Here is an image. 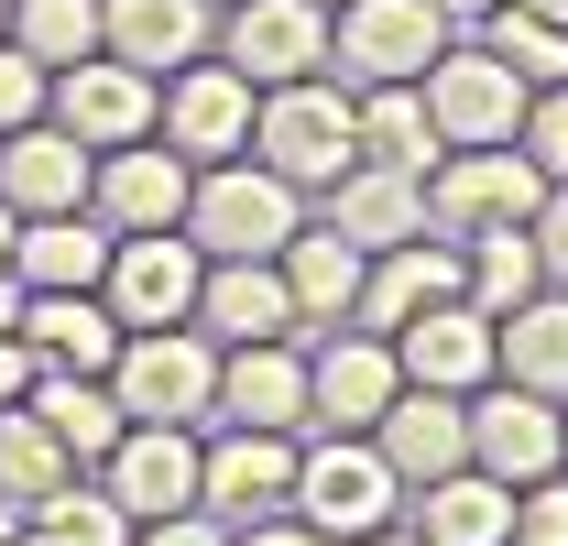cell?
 Segmentation results:
<instances>
[{"instance_id":"cell-1","label":"cell","mask_w":568,"mask_h":546,"mask_svg":"<svg viewBox=\"0 0 568 546\" xmlns=\"http://www.w3.org/2000/svg\"><path fill=\"white\" fill-rule=\"evenodd\" d=\"M295 230H306V186H284L274 164H252V153L197 164V186H186V241H197L209 263H274Z\"/></svg>"},{"instance_id":"cell-2","label":"cell","mask_w":568,"mask_h":546,"mask_svg":"<svg viewBox=\"0 0 568 546\" xmlns=\"http://www.w3.org/2000/svg\"><path fill=\"white\" fill-rule=\"evenodd\" d=\"M252 164H274L284 186H339L361 164V132H351V88L317 67V77H284L263 88L252 110Z\"/></svg>"},{"instance_id":"cell-3","label":"cell","mask_w":568,"mask_h":546,"mask_svg":"<svg viewBox=\"0 0 568 546\" xmlns=\"http://www.w3.org/2000/svg\"><path fill=\"white\" fill-rule=\"evenodd\" d=\"M284 514H306L317 536H339V546H361V536H383L394 514H405V481H394V459L372 448V437H306L295 448V503Z\"/></svg>"},{"instance_id":"cell-4","label":"cell","mask_w":568,"mask_h":546,"mask_svg":"<svg viewBox=\"0 0 568 546\" xmlns=\"http://www.w3.org/2000/svg\"><path fill=\"white\" fill-rule=\"evenodd\" d=\"M110 394L132 426H209L219 405V340L209 328H121Z\"/></svg>"},{"instance_id":"cell-5","label":"cell","mask_w":568,"mask_h":546,"mask_svg":"<svg viewBox=\"0 0 568 546\" xmlns=\"http://www.w3.org/2000/svg\"><path fill=\"white\" fill-rule=\"evenodd\" d=\"M536 198H547V175H536L514 142H470V153H437V164H426V230H448V241L525 230Z\"/></svg>"},{"instance_id":"cell-6","label":"cell","mask_w":568,"mask_h":546,"mask_svg":"<svg viewBox=\"0 0 568 546\" xmlns=\"http://www.w3.org/2000/svg\"><path fill=\"white\" fill-rule=\"evenodd\" d=\"M394 394H405L394 340H372V328H317V350H306V437H317V426H328V437H372Z\"/></svg>"},{"instance_id":"cell-7","label":"cell","mask_w":568,"mask_h":546,"mask_svg":"<svg viewBox=\"0 0 568 546\" xmlns=\"http://www.w3.org/2000/svg\"><path fill=\"white\" fill-rule=\"evenodd\" d=\"M416 88H426V121H437L448 153H470V142H514V132H525V99H536L493 44H448Z\"/></svg>"},{"instance_id":"cell-8","label":"cell","mask_w":568,"mask_h":546,"mask_svg":"<svg viewBox=\"0 0 568 546\" xmlns=\"http://www.w3.org/2000/svg\"><path fill=\"white\" fill-rule=\"evenodd\" d=\"M470 471H493L503 492L568 471V405H547V394H525V383L493 372V383L470 394Z\"/></svg>"},{"instance_id":"cell-9","label":"cell","mask_w":568,"mask_h":546,"mask_svg":"<svg viewBox=\"0 0 568 546\" xmlns=\"http://www.w3.org/2000/svg\"><path fill=\"white\" fill-rule=\"evenodd\" d=\"M448 55V22L426 0H339L328 11V67L351 88H383V77H426Z\"/></svg>"},{"instance_id":"cell-10","label":"cell","mask_w":568,"mask_h":546,"mask_svg":"<svg viewBox=\"0 0 568 546\" xmlns=\"http://www.w3.org/2000/svg\"><path fill=\"white\" fill-rule=\"evenodd\" d=\"M252 110H263V88L230 67V55H197V67L164 77V121H153V142H175L186 164H230V153H252Z\"/></svg>"},{"instance_id":"cell-11","label":"cell","mask_w":568,"mask_h":546,"mask_svg":"<svg viewBox=\"0 0 568 546\" xmlns=\"http://www.w3.org/2000/svg\"><path fill=\"white\" fill-rule=\"evenodd\" d=\"M197 273H209V252L186 230H132V241H110L99 295H110L121 328H186L197 317Z\"/></svg>"},{"instance_id":"cell-12","label":"cell","mask_w":568,"mask_h":546,"mask_svg":"<svg viewBox=\"0 0 568 546\" xmlns=\"http://www.w3.org/2000/svg\"><path fill=\"white\" fill-rule=\"evenodd\" d=\"M295 448L306 437H274V426H219L209 448H197V514L219 525H263L295 503Z\"/></svg>"},{"instance_id":"cell-13","label":"cell","mask_w":568,"mask_h":546,"mask_svg":"<svg viewBox=\"0 0 568 546\" xmlns=\"http://www.w3.org/2000/svg\"><path fill=\"white\" fill-rule=\"evenodd\" d=\"M186 186H197V164H186L175 142H121V153L88 164V219H99L110 241H132V230H186Z\"/></svg>"},{"instance_id":"cell-14","label":"cell","mask_w":568,"mask_h":546,"mask_svg":"<svg viewBox=\"0 0 568 546\" xmlns=\"http://www.w3.org/2000/svg\"><path fill=\"white\" fill-rule=\"evenodd\" d=\"M44 121H67L88 153H121V142H153L164 121V77L121 67V55H88V67H55V99H44Z\"/></svg>"},{"instance_id":"cell-15","label":"cell","mask_w":568,"mask_h":546,"mask_svg":"<svg viewBox=\"0 0 568 546\" xmlns=\"http://www.w3.org/2000/svg\"><path fill=\"white\" fill-rule=\"evenodd\" d=\"M197 426H121V448L99 459V492L132 514V525H153V514H197Z\"/></svg>"},{"instance_id":"cell-16","label":"cell","mask_w":568,"mask_h":546,"mask_svg":"<svg viewBox=\"0 0 568 546\" xmlns=\"http://www.w3.org/2000/svg\"><path fill=\"white\" fill-rule=\"evenodd\" d=\"M219 55L252 88L317 77L328 67V0H241V11H219Z\"/></svg>"},{"instance_id":"cell-17","label":"cell","mask_w":568,"mask_h":546,"mask_svg":"<svg viewBox=\"0 0 568 546\" xmlns=\"http://www.w3.org/2000/svg\"><path fill=\"white\" fill-rule=\"evenodd\" d=\"M394 361H405V383H426V394H481L503 372V328L470 295H448V306H426V317L394 328Z\"/></svg>"},{"instance_id":"cell-18","label":"cell","mask_w":568,"mask_h":546,"mask_svg":"<svg viewBox=\"0 0 568 546\" xmlns=\"http://www.w3.org/2000/svg\"><path fill=\"white\" fill-rule=\"evenodd\" d=\"M209 426H274V437H306V340H241V350H219Z\"/></svg>"},{"instance_id":"cell-19","label":"cell","mask_w":568,"mask_h":546,"mask_svg":"<svg viewBox=\"0 0 568 546\" xmlns=\"http://www.w3.org/2000/svg\"><path fill=\"white\" fill-rule=\"evenodd\" d=\"M448 295H470V273H459V252L448 241H394V252H372L361 263V306H351V328H372V340H394L405 317H426V306H448Z\"/></svg>"},{"instance_id":"cell-20","label":"cell","mask_w":568,"mask_h":546,"mask_svg":"<svg viewBox=\"0 0 568 546\" xmlns=\"http://www.w3.org/2000/svg\"><path fill=\"white\" fill-rule=\"evenodd\" d=\"M88 142L67 121H22V132H0V208L11 219H55V208H88Z\"/></svg>"},{"instance_id":"cell-21","label":"cell","mask_w":568,"mask_h":546,"mask_svg":"<svg viewBox=\"0 0 568 546\" xmlns=\"http://www.w3.org/2000/svg\"><path fill=\"white\" fill-rule=\"evenodd\" d=\"M372 448L394 459L405 492L437 481V471H459V459H470V394H426V383H405V394L383 405V426H372Z\"/></svg>"},{"instance_id":"cell-22","label":"cell","mask_w":568,"mask_h":546,"mask_svg":"<svg viewBox=\"0 0 568 546\" xmlns=\"http://www.w3.org/2000/svg\"><path fill=\"white\" fill-rule=\"evenodd\" d=\"M99 33H110V55L142 77H175V67H197L219 44V11L209 0H99Z\"/></svg>"},{"instance_id":"cell-23","label":"cell","mask_w":568,"mask_h":546,"mask_svg":"<svg viewBox=\"0 0 568 546\" xmlns=\"http://www.w3.org/2000/svg\"><path fill=\"white\" fill-rule=\"evenodd\" d=\"M186 328H209L219 350H241V340H306L274 263H209V273H197V317H186Z\"/></svg>"},{"instance_id":"cell-24","label":"cell","mask_w":568,"mask_h":546,"mask_svg":"<svg viewBox=\"0 0 568 546\" xmlns=\"http://www.w3.org/2000/svg\"><path fill=\"white\" fill-rule=\"evenodd\" d=\"M11 273H22V295H99V273H110V230H99L88 208L22 219V230H11Z\"/></svg>"},{"instance_id":"cell-25","label":"cell","mask_w":568,"mask_h":546,"mask_svg":"<svg viewBox=\"0 0 568 546\" xmlns=\"http://www.w3.org/2000/svg\"><path fill=\"white\" fill-rule=\"evenodd\" d=\"M405 503H416L405 525H416L426 546H514V492H503L493 471H470V459L437 471V481H416Z\"/></svg>"},{"instance_id":"cell-26","label":"cell","mask_w":568,"mask_h":546,"mask_svg":"<svg viewBox=\"0 0 568 546\" xmlns=\"http://www.w3.org/2000/svg\"><path fill=\"white\" fill-rule=\"evenodd\" d=\"M361 241H339V230H295L274 252V273H284V295H295V328L317 340V328H351V306H361Z\"/></svg>"},{"instance_id":"cell-27","label":"cell","mask_w":568,"mask_h":546,"mask_svg":"<svg viewBox=\"0 0 568 546\" xmlns=\"http://www.w3.org/2000/svg\"><path fill=\"white\" fill-rule=\"evenodd\" d=\"M22 350H33L44 372H88V383H110V361H121V317H110V295H22Z\"/></svg>"},{"instance_id":"cell-28","label":"cell","mask_w":568,"mask_h":546,"mask_svg":"<svg viewBox=\"0 0 568 546\" xmlns=\"http://www.w3.org/2000/svg\"><path fill=\"white\" fill-rule=\"evenodd\" d=\"M328 230H339V241H361V252H394V241H416V230H426V175L351 164V175L328 186Z\"/></svg>"},{"instance_id":"cell-29","label":"cell","mask_w":568,"mask_h":546,"mask_svg":"<svg viewBox=\"0 0 568 546\" xmlns=\"http://www.w3.org/2000/svg\"><path fill=\"white\" fill-rule=\"evenodd\" d=\"M351 132H361V164H394V175H426L448 142L426 121V88L416 77H383V88H351Z\"/></svg>"},{"instance_id":"cell-30","label":"cell","mask_w":568,"mask_h":546,"mask_svg":"<svg viewBox=\"0 0 568 546\" xmlns=\"http://www.w3.org/2000/svg\"><path fill=\"white\" fill-rule=\"evenodd\" d=\"M22 405L55 426V448H67L77 471H99V459L121 448V426H132L121 394H110V383H88V372H33V394H22Z\"/></svg>"},{"instance_id":"cell-31","label":"cell","mask_w":568,"mask_h":546,"mask_svg":"<svg viewBox=\"0 0 568 546\" xmlns=\"http://www.w3.org/2000/svg\"><path fill=\"white\" fill-rule=\"evenodd\" d=\"M493 328H503V383L568 405V284H536V295H525L514 317H493Z\"/></svg>"},{"instance_id":"cell-32","label":"cell","mask_w":568,"mask_h":546,"mask_svg":"<svg viewBox=\"0 0 568 546\" xmlns=\"http://www.w3.org/2000/svg\"><path fill=\"white\" fill-rule=\"evenodd\" d=\"M67 481H77V459L55 448V426H44L33 405H0V503H11V514H33V503H44V492H67Z\"/></svg>"},{"instance_id":"cell-33","label":"cell","mask_w":568,"mask_h":546,"mask_svg":"<svg viewBox=\"0 0 568 546\" xmlns=\"http://www.w3.org/2000/svg\"><path fill=\"white\" fill-rule=\"evenodd\" d=\"M22 546H132V514H121L99 481L77 471L67 492H44V503L22 514Z\"/></svg>"},{"instance_id":"cell-34","label":"cell","mask_w":568,"mask_h":546,"mask_svg":"<svg viewBox=\"0 0 568 546\" xmlns=\"http://www.w3.org/2000/svg\"><path fill=\"white\" fill-rule=\"evenodd\" d=\"M11 44L33 55V67H88V55H110V33H99V0H11Z\"/></svg>"},{"instance_id":"cell-35","label":"cell","mask_w":568,"mask_h":546,"mask_svg":"<svg viewBox=\"0 0 568 546\" xmlns=\"http://www.w3.org/2000/svg\"><path fill=\"white\" fill-rule=\"evenodd\" d=\"M459 273H470V306H481V317H514V306L547 284V263H536L525 230H481V241L459 252Z\"/></svg>"},{"instance_id":"cell-36","label":"cell","mask_w":568,"mask_h":546,"mask_svg":"<svg viewBox=\"0 0 568 546\" xmlns=\"http://www.w3.org/2000/svg\"><path fill=\"white\" fill-rule=\"evenodd\" d=\"M481 44H493L503 67L525 77V88H558L568 77V22H547V11H525V0H503V11H481Z\"/></svg>"},{"instance_id":"cell-37","label":"cell","mask_w":568,"mask_h":546,"mask_svg":"<svg viewBox=\"0 0 568 546\" xmlns=\"http://www.w3.org/2000/svg\"><path fill=\"white\" fill-rule=\"evenodd\" d=\"M514 153H525V164H536L547 186L568 175V77H558V88H536V99H525V132H514Z\"/></svg>"},{"instance_id":"cell-38","label":"cell","mask_w":568,"mask_h":546,"mask_svg":"<svg viewBox=\"0 0 568 546\" xmlns=\"http://www.w3.org/2000/svg\"><path fill=\"white\" fill-rule=\"evenodd\" d=\"M514 546H568V471L514 492Z\"/></svg>"},{"instance_id":"cell-39","label":"cell","mask_w":568,"mask_h":546,"mask_svg":"<svg viewBox=\"0 0 568 546\" xmlns=\"http://www.w3.org/2000/svg\"><path fill=\"white\" fill-rule=\"evenodd\" d=\"M44 99H55V77L33 67L11 33H0V132H22V121H44Z\"/></svg>"},{"instance_id":"cell-40","label":"cell","mask_w":568,"mask_h":546,"mask_svg":"<svg viewBox=\"0 0 568 546\" xmlns=\"http://www.w3.org/2000/svg\"><path fill=\"white\" fill-rule=\"evenodd\" d=\"M525 241H536V263H547V284H568V175L536 198V219H525Z\"/></svg>"},{"instance_id":"cell-41","label":"cell","mask_w":568,"mask_h":546,"mask_svg":"<svg viewBox=\"0 0 568 546\" xmlns=\"http://www.w3.org/2000/svg\"><path fill=\"white\" fill-rule=\"evenodd\" d=\"M132 546H230V525L219 514H153V525H132Z\"/></svg>"},{"instance_id":"cell-42","label":"cell","mask_w":568,"mask_h":546,"mask_svg":"<svg viewBox=\"0 0 568 546\" xmlns=\"http://www.w3.org/2000/svg\"><path fill=\"white\" fill-rule=\"evenodd\" d=\"M230 546H339V536H317L306 514H263V525H241Z\"/></svg>"},{"instance_id":"cell-43","label":"cell","mask_w":568,"mask_h":546,"mask_svg":"<svg viewBox=\"0 0 568 546\" xmlns=\"http://www.w3.org/2000/svg\"><path fill=\"white\" fill-rule=\"evenodd\" d=\"M33 372H44V361L22 350V328H0V405H22V394H33Z\"/></svg>"},{"instance_id":"cell-44","label":"cell","mask_w":568,"mask_h":546,"mask_svg":"<svg viewBox=\"0 0 568 546\" xmlns=\"http://www.w3.org/2000/svg\"><path fill=\"white\" fill-rule=\"evenodd\" d=\"M0 328H22V273L0 263Z\"/></svg>"},{"instance_id":"cell-45","label":"cell","mask_w":568,"mask_h":546,"mask_svg":"<svg viewBox=\"0 0 568 546\" xmlns=\"http://www.w3.org/2000/svg\"><path fill=\"white\" fill-rule=\"evenodd\" d=\"M437 22H481V11H503V0H426Z\"/></svg>"},{"instance_id":"cell-46","label":"cell","mask_w":568,"mask_h":546,"mask_svg":"<svg viewBox=\"0 0 568 546\" xmlns=\"http://www.w3.org/2000/svg\"><path fill=\"white\" fill-rule=\"evenodd\" d=\"M361 546H426L416 525H405V514H394V525H383V536H361Z\"/></svg>"},{"instance_id":"cell-47","label":"cell","mask_w":568,"mask_h":546,"mask_svg":"<svg viewBox=\"0 0 568 546\" xmlns=\"http://www.w3.org/2000/svg\"><path fill=\"white\" fill-rule=\"evenodd\" d=\"M11 230H22V219H11V208H0V263H11Z\"/></svg>"},{"instance_id":"cell-48","label":"cell","mask_w":568,"mask_h":546,"mask_svg":"<svg viewBox=\"0 0 568 546\" xmlns=\"http://www.w3.org/2000/svg\"><path fill=\"white\" fill-rule=\"evenodd\" d=\"M11 536H22V514H11V503H0V546H11Z\"/></svg>"},{"instance_id":"cell-49","label":"cell","mask_w":568,"mask_h":546,"mask_svg":"<svg viewBox=\"0 0 568 546\" xmlns=\"http://www.w3.org/2000/svg\"><path fill=\"white\" fill-rule=\"evenodd\" d=\"M525 11H547V22H568V0H525Z\"/></svg>"},{"instance_id":"cell-50","label":"cell","mask_w":568,"mask_h":546,"mask_svg":"<svg viewBox=\"0 0 568 546\" xmlns=\"http://www.w3.org/2000/svg\"><path fill=\"white\" fill-rule=\"evenodd\" d=\"M0 33H11V0H0Z\"/></svg>"},{"instance_id":"cell-51","label":"cell","mask_w":568,"mask_h":546,"mask_svg":"<svg viewBox=\"0 0 568 546\" xmlns=\"http://www.w3.org/2000/svg\"><path fill=\"white\" fill-rule=\"evenodd\" d=\"M209 11H241V0H209Z\"/></svg>"},{"instance_id":"cell-52","label":"cell","mask_w":568,"mask_h":546,"mask_svg":"<svg viewBox=\"0 0 568 546\" xmlns=\"http://www.w3.org/2000/svg\"><path fill=\"white\" fill-rule=\"evenodd\" d=\"M328 11H339V0H328Z\"/></svg>"},{"instance_id":"cell-53","label":"cell","mask_w":568,"mask_h":546,"mask_svg":"<svg viewBox=\"0 0 568 546\" xmlns=\"http://www.w3.org/2000/svg\"><path fill=\"white\" fill-rule=\"evenodd\" d=\"M11 546H22V536H11Z\"/></svg>"}]
</instances>
